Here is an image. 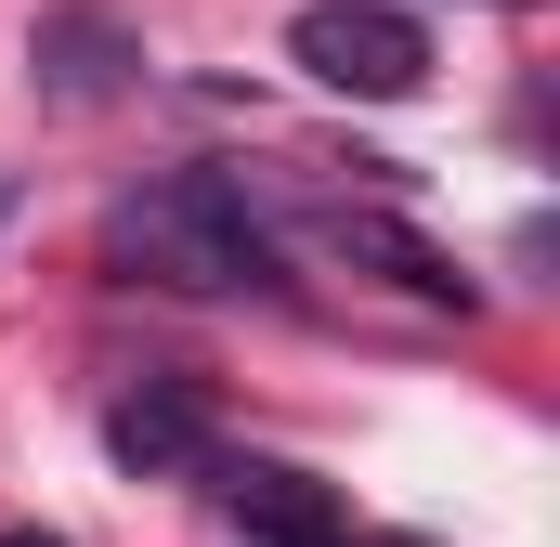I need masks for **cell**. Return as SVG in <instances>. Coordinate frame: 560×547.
<instances>
[{"label":"cell","mask_w":560,"mask_h":547,"mask_svg":"<svg viewBox=\"0 0 560 547\" xmlns=\"http://www.w3.org/2000/svg\"><path fill=\"white\" fill-rule=\"evenodd\" d=\"M105 261L170 300H235V287H275V222L248 209L235 170H156L105 209Z\"/></svg>","instance_id":"cell-1"},{"label":"cell","mask_w":560,"mask_h":547,"mask_svg":"<svg viewBox=\"0 0 560 547\" xmlns=\"http://www.w3.org/2000/svg\"><path fill=\"white\" fill-rule=\"evenodd\" d=\"M287 66L313 92H352V105H405L430 79V26L405 0H300L287 13Z\"/></svg>","instance_id":"cell-2"},{"label":"cell","mask_w":560,"mask_h":547,"mask_svg":"<svg viewBox=\"0 0 560 547\" xmlns=\"http://www.w3.org/2000/svg\"><path fill=\"white\" fill-rule=\"evenodd\" d=\"M26 79L52 92V105H131L143 92V39H131V13L118 0H52L39 26H26Z\"/></svg>","instance_id":"cell-3"},{"label":"cell","mask_w":560,"mask_h":547,"mask_svg":"<svg viewBox=\"0 0 560 547\" xmlns=\"http://www.w3.org/2000/svg\"><path fill=\"white\" fill-rule=\"evenodd\" d=\"M313 235L339 248L352 274H378V287H405V300H430V313H469L482 287L456 274V248H430L405 209H378V196H339V209H313Z\"/></svg>","instance_id":"cell-4"},{"label":"cell","mask_w":560,"mask_h":547,"mask_svg":"<svg viewBox=\"0 0 560 547\" xmlns=\"http://www.w3.org/2000/svg\"><path fill=\"white\" fill-rule=\"evenodd\" d=\"M105 443L143 482H209V405L196 392H131V405L105 417Z\"/></svg>","instance_id":"cell-5"},{"label":"cell","mask_w":560,"mask_h":547,"mask_svg":"<svg viewBox=\"0 0 560 547\" xmlns=\"http://www.w3.org/2000/svg\"><path fill=\"white\" fill-rule=\"evenodd\" d=\"M0 547H66V535H26V522H13V535H0Z\"/></svg>","instance_id":"cell-6"},{"label":"cell","mask_w":560,"mask_h":547,"mask_svg":"<svg viewBox=\"0 0 560 547\" xmlns=\"http://www.w3.org/2000/svg\"><path fill=\"white\" fill-rule=\"evenodd\" d=\"M495 13H535V0H495Z\"/></svg>","instance_id":"cell-7"}]
</instances>
